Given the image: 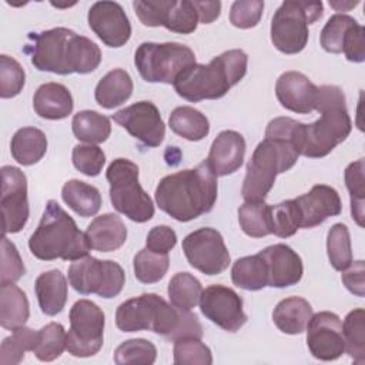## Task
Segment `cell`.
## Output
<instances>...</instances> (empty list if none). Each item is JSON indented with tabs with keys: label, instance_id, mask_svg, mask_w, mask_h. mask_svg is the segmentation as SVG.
<instances>
[{
	"label": "cell",
	"instance_id": "6da1fadb",
	"mask_svg": "<svg viewBox=\"0 0 365 365\" xmlns=\"http://www.w3.org/2000/svg\"><path fill=\"white\" fill-rule=\"evenodd\" d=\"M24 53L31 64L53 74H88L101 63L100 47L67 27H54L40 33H29Z\"/></svg>",
	"mask_w": 365,
	"mask_h": 365
},
{
	"label": "cell",
	"instance_id": "7a4b0ae2",
	"mask_svg": "<svg viewBox=\"0 0 365 365\" xmlns=\"http://www.w3.org/2000/svg\"><path fill=\"white\" fill-rule=\"evenodd\" d=\"M295 120L277 117L265 128V138L255 147L248 164L241 194L245 201H264L277 175L288 171L298 161L291 135Z\"/></svg>",
	"mask_w": 365,
	"mask_h": 365
},
{
	"label": "cell",
	"instance_id": "3957f363",
	"mask_svg": "<svg viewBox=\"0 0 365 365\" xmlns=\"http://www.w3.org/2000/svg\"><path fill=\"white\" fill-rule=\"evenodd\" d=\"M115 325L123 332L153 331L173 342L202 338V327L195 314L180 309L151 292L121 302L115 311Z\"/></svg>",
	"mask_w": 365,
	"mask_h": 365
},
{
	"label": "cell",
	"instance_id": "277c9868",
	"mask_svg": "<svg viewBox=\"0 0 365 365\" xmlns=\"http://www.w3.org/2000/svg\"><path fill=\"white\" fill-rule=\"evenodd\" d=\"M315 110L321 113V117L311 124L295 120L291 135L299 155L308 158L328 155L346 140L352 130L345 94L338 86L325 84L318 87Z\"/></svg>",
	"mask_w": 365,
	"mask_h": 365
},
{
	"label": "cell",
	"instance_id": "5b68a950",
	"mask_svg": "<svg viewBox=\"0 0 365 365\" xmlns=\"http://www.w3.org/2000/svg\"><path fill=\"white\" fill-rule=\"evenodd\" d=\"M218 195L217 175L205 161L160 180L154 198L161 211L188 222L214 208Z\"/></svg>",
	"mask_w": 365,
	"mask_h": 365
},
{
	"label": "cell",
	"instance_id": "8992f818",
	"mask_svg": "<svg viewBox=\"0 0 365 365\" xmlns=\"http://www.w3.org/2000/svg\"><path fill=\"white\" fill-rule=\"evenodd\" d=\"M248 56L241 48H232L214 57L208 64H191L174 81V88L187 101L217 100L238 84L247 74Z\"/></svg>",
	"mask_w": 365,
	"mask_h": 365
},
{
	"label": "cell",
	"instance_id": "52a82bcc",
	"mask_svg": "<svg viewBox=\"0 0 365 365\" xmlns=\"http://www.w3.org/2000/svg\"><path fill=\"white\" fill-rule=\"evenodd\" d=\"M30 252L41 261H76L88 255L90 244L76 221L54 200H48L41 220L29 240Z\"/></svg>",
	"mask_w": 365,
	"mask_h": 365
},
{
	"label": "cell",
	"instance_id": "ba28073f",
	"mask_svg": "<svg viewBox=\"0 0 365 365\" xmlns=\"http://www.w3.org/2000/svg\"><path fill=\"white\" fill-rule=\"evenodd\" d=\"M324 14L322 1H282L271 19V41L284 54H297L308 43V26Z\"/></svg>",
	"mask_w": 365,
	"mask_h": 365
},
{
	"label": "cell",
	"instance_id": "9c48e42d",
	"mask_svg": "<svg viewBox=\"0 0 365 365\" xmlns=\"http://www.w3.org/2000/svg\"><path fill=\"white\" fill-rule=\"evenodd\" d=\"M138 165L127 158L110 163L106 177L110 184L113 207L134 222H147L154 217L155 208L150 195L138 181Z\"/></svg>",
	"mask_w": 365,
	"mask_h": 365
},
{
	"label": "cell",
	"instance_id": "30bf717a",
	"mask_svg": "<svg viewBox=\"0 0 365 365\" xmlns=\"http://www.w3.org/2000/svg\"><path fill=\"white\" fill-rule=\"evenodd\" d=\"M134 64L144 81L174 84L187 67L195 64V54L181 43L144 41L135 50Z\"/></svg>",
	"mask_w": 365,
	"mask_h": 365
},
{
	"label": "cell",
	"instance_id": "8fae6325",
	"mask_svg": "<svg viewBox=\"0 0 365 365\" xmlns=\"http://www.w3.org/2000/svg\"><path fill=\"white\" fill-rule=\"evenodd\" d=\"M68 282L81 295L97 294L110 299L123 291L125 274L115 261L86 255L73 261L68 267Z\"/></svg>",
	"mask_w": 365,
	"mask_h": 365
},
{
	"label": "cell",
	"instance_id": "7c38bea8",
	"mask_svg": "<svg viewBox=\"0 0 365 365\" xmlns=\"http://www.w3.org/2000/svg\"><path fill=\"white\" fill-rule=\"evenodd\" d=\"M70 329L66 335V349L77 358L96 355L104 342L106 317L103 309L90 299H78L70 314Z\"/></svg>",
	"mask_w": 365,
	"mask_h": 365
},
{
	"label": "cell",
	"instance_id": "4fadbf2b",
	"mask_svg": "<svg viewBox=\"0 0 365 365\" xmlns=\"http://www.w3.org/2000/svg\"><path fill=\"white\" fill-rule=\"evenodd\" d=\"M182 251L190 265L205 275H218L231 262L221 232L211 227L190 232L182 240Z\"/></svg>",
	"mask_w": 365,
	"mask_h": 365
},
{
	"label": "cell",
	"instance_id": "5bb4252c",
	"mask_svg": "<svg viewBox=\"0 0 365 365\" xmlns=\"http://www.w3.org/2000/svg\"><path fill=\"white\" fill-rule=\"evenodd\" d=\"M1 215L3 234L20 232L29 220L26 174L13 165L1 167Z\"/></svg>",
	"mask_w": 365,
	"mask_h": 365
},
{
	"label": "cell",
	"instance_id": "9a60e30c",
	"mask_svg": "<svg viewBox=\"0 0 365 365\" xmlns=\"http://www.w3.org/2000/svg\"><path fill=\"white\" fill-rule=\"evenodd\" d=\"M200 309L207 319L228 332H237L248 319L242 309V298L232 288L221 284L202 289Z\"/></svg>",
	"mask_w": 365,
	"mask_h": 365
},
{
	"label": "cell",
	"instance_id": "2e32d148",
	"mask_svg": "<svg viewBox=\"0 0 365 365\" xmlns=\"http://www.w3.org/2000/svg\"><path fill=\"white\" fill-rule=\"evenodd\" d=\"M113 120L145 147H158L165 137V124L160 110L147 100L118 110L113 114Z\"/></svg>",
	"mask_w": 365,
	"mask_h": 365
},
{
	"label": "cell",
	"instance_id": "e0dca14e",
	"mask_svg": "<svg viewBox=\"0 0 365 365\" xmlns=\"http://www.w3.org/2000/svg\"><path fill=\"white\" fill-rule=\"evenodd\" d=\"M307 345L319 361H335L345 352L341 318L329 311L311 315L307 324Z\"/></svg>",
	"mask_w": 365,
	"mask_h": 365
},
{
	"label": "cell",
	"instance_id": "ac0fdd59",
	"mask_svg": "<svg viewBox=\"0 0 365 365\" xmlns=\"http://www.w3.org/2000/svg\"><path fill=\"white\" fill-rule=\"evenodd\" d=\"M88 26L108 47H121L131 37L130 20L117 1H96L87 14Z\"/></svg>",
	"mask_w": 365,
	"mask_h": 365
},
{
	"label": "cell",
	"instance_id": "d6986e66",
	"mask_svg": "<svg viewBox=\"0 0 365 365\" xmlns=\"http://www.w3.org/2000/svg\"><path fill=\"white\" fill-rule=\"evenodd\" d=\"M301 228H314L329 217L339 215L342 202L338 191L327 184H317L308 192L294 198Z\"/></svg>",
	"mask_w": 365,
	"mask_h": 365
},
{
	"label": "cell",
	"instance_id": "ffe728a7",
	"mask_svg": "<svg viewBox=\"0 0 365 365\" xmlns=\"http://www.w3.org/2000/svg\"><path fill=\"white\" fill-rule=\"evenodd\" d=\"M318 87L299 71H285L275 83V96L279 104L297 114H309L315 110Z\"/></svg>",
	"mask_w": 365,
	"mask_h": 365
},
{
	"label": "cell",
	"instance_id": "44dd1931",
	"mask_svg": "<svg viewBox=\"0 0 365 365\" xmlns=\"http://www.w3.org/2000/svg\"><path fill=\"white\" fill-rule=\"evenodd\" d=\"M268 268V285L287 288L301 281L304 265L301 257L285 244H274L258 252Z\"/></svg>",
	"mask_w": 365,
	"mask_h": 365
},
{
	"label": "cell",
	"instance_id": "7402d4cb",
	"mask_svg": "<svg viewBox=\"0 0 365 365\" xmlns=\"http://www.w3.org/2000/svg\"><path fill=\"white\" fill-rule=\"evenodd\" d=\"M245 150V140L238 131L224 130L214 138L205 163L217 177H225L242 165Z\"/></svg>",
	"mask_w": 365,
	"mask_h": 365
},
{
	"label": "cell",
	"instance_id": "603a6c76",
	"mask_svg": "<svg viewBox=\"0 0 365 365\" xmlns=\"http://www.w3.org/2000/svg\"><path fill=\"white\" fill-rule=\"evenodd\" d=\"M86 237L91 250L111 252L124 245L127 228L123 220L113 212L96 217L86 230Z\"/></svg>",
	"mask_w": 365,
	"mask_h": 365
},
{
	"label": "cell",
	"instance_id": "cb8c5ba5",
	"mask_svg": "<svg viewBox=\"0 0 365 365\" xmlns=\"http://www.w3.org/2000/svg\"><path fill=\"white\" fill-rule=\"evenodd\" d=\"M74 103L70 90L60 83H44L33 96L36 114L46 120H63L73 111Z\"/></svg>",
	"mask_w": 365,
	"mask_h": 365
},
{
	"label": "cell",
	"instance_id": "d4e9b609",
	"mask_svg": "<svg viewBox=\"0 0 365 365\" xmlns=\"http://www.w3.org/2000/svg\"><path fill=\"white\" fill-rule=\"evenodd\" d=\"M34 292L43 314L54 317L67 302V279L60 269L41 272L34 282Z\"/></svg>",
	"mask_w": 365,
	"mask_h": 365
},
{
	"label": "cell",
	"instance_id": "484cf974",
	"mask_svg": "<svg viewBox=\"0 0 365 365\" xmlns=\"http://www.w3.org/2000/svg\"><path fill=\"white\" fill-rule=\"evenodd\" d=\"M312 315L311 304L302 297H288L281 299L272 311L275 327L288 335L302 334Z\"/></svg>",
	"mask_w": 365,
	"mask_h": 365
},
{
	"label": "cell",
	"instance_id": "4316f807",
	"mask_svg": "<svg viewBox=\"0 0 365 365\" xmlns=\"http://www.w3.org/2000/svg\"><path fill=\"white\" fill-rule=\"evenodd\" d=\"M131 76L123 68H113L96 86L94 98L103 108L111 110L125 103L133 94Z\"/></svg>",
	"mask_w": 365,
	"mask_h": 365
},
{
	"label": "cell",
	"instance_id": "83f0119b",
	"mask_svg": "<svg viewBox=\"0 0 365 365\" xmlns=\"http://www.w3.org/2000/svg\"><path fill=\"white\" fill-rule=\"evenodd\" d=\"M30 317V305L26 292L14 284L0 285V325L14 331L26 325Z\"/></svg>",
	"mask_w": 365,
	"mask_h": 365
},
{
	"label": "cell",
	"instance_id": "f1b7e54d",
	"mask_svg": "<svg viewBox=\"0 0 365 365\" xmlns=\"http://www.w3.org/2000/svg\"><path fill=\"white\" fill-rule=\"evenodd\" d=\"M47 151V137L36 127L19 128L10 143L11 157L21 165L38 163Z\"/></svg>",
	"mask_w": 365,
	"mask_h": 365
},
{
	"label": "cell",
	"instance_id": "f546056e",
	"mask_svg": "<svg viewBox=\"0 0 365 365\" xmlns=\"http://www.w3.org/2000/svg\"><path fill=\"white\" fill-rule=\"evenodd\" d=\"M61 198L83 218L96 215L101 208V194L98 188L81 180H68L61 188Z\"/></svg>",
	"mask_w": 365,
	"mask_h": 365
},
{
	"label": "cell",
	"instance_id": "4dcf8cb0",
	"mask_svg": "<svg viewBox=\"0 0 365 365\" xmlns=\"http://www.w3.org/2000/svg\"><path fill=\"white\" fill-rule=\"evenodd\" d=\"M232 284L245 291H259L268 285V268L259 254L238 258L231 268Z\"/></svg>",
	"mask_w": 365,
	"mask_h": 365
},
{
	"label": "cell",
	"instance_id": "1f68e13d",
	"mask_svg": "<svg viewBox=\"0 0 365 365\" xmlns=\"http://www.w3.org/2000/svg\"><path fill=\"white\" fill-rule=\"evenodd\" d=\"M170 128L188 141H200L210 133L208 118L194 107H175L168 118Z\"/></svg>",
	"mask_w": 365,
	"mask_h": 365
},
{
	"label": "cell",
	"instance_id": "d6a6232c",
	"mask_svg": "<svg viewBox=\"0 0 365 365\" xmlns=\"http://www.w3.org/2000/svg\"><path fill=\"white\" fill-rule=\"evenodd\" d=\"M71 130L77 140L87 144H100L110 137L111 124L108 117L94 110H83L74 114Z\"/></svg>",
	"mask_w": 365,
	"mask_h": 365
},
{
	"label": "cell",
	"instance_id": "836d02e7",
	"mask_svg": "<svg viewBox=\"0 0 365 365\" xmlns=\"http://www.w3.org/2000/svg\"><path fill=\"white\" fill-rule=\"evenodd\" d=\"M238 222L244 234L262 238L271 232V205L265 201H245L238 208Z\"/></svg>",
	"mask_w": 365,
	"mask_h": 365
},
{
	"label": "cell",
	"instance_id": "e575fe53",
	"mask_svg": "<svg viewBox=\"0 0 365 365\" xmlns=\"http://www.w3.org/2000/svg\"><path fill=\"white\" fill-rule=\"evenodd\" d=\"M168 298L170 302L184 311H191L200 304L202 292L201 282L190 272H177L168 282Z\"/></svg>",
	"mask_w": 365,
	"mask_h": 365
},
{
	"label": "cell",
	"instance_id": "d590c367",
	"mask_svg": "<svg viewBox=\"0 0 365 365\" xmlns=\"http://www.w3.org/2000/svg\"><path fill=\"white\" fill-rule=\"evenodd\" d=\"M342 334L346 354L356 362H365V312L362 308H355L344 319Z\"/></svg>",
	"mask_w": 365,
	"mask_h": 365
},
{
	"label": "cell",
	"instance_id": "8d00e7d4",
	"mask_svg": "<svg viewBox=\"0 0 365 365\" xmlns=\"http://www.w3.org/2000/svg\"><path fill=\"white\" fill-rule=\"evenodd\" d=\"M37 339V331L29 327H20L11 331L10 336H6L0 345V364L17 365L24 359L27 351L34 349Z\"/></svg>",
	"mask_w": 365,
	"mask_h": 365
},
{
	"label": "cell",
	"instance_id": "74e56055",
	"mask_svg": "<svg viewBox=\"0 0 365 365\" xmlns=\"http://www.w3.org/2000/svg\"><path fill=\"white\" fill-rule=\"evenodd\" d=\"M170 267L168 254H157L148 248L140 250L133 259L135 278L143 284H154L164 278Z\"/></svg>",
	"mask_w": 365,
	"mask_h": 365
},
{
	"label": "cell",
	"instance_id": "f35d334b",
	"mask_svg": "<svg viewBox=\"0 0 365 365\" xmlns=\"http://www.w3.org/2000/svg\"><path fill=\"white\" fill-rule=\"evenodd\" d=\"M66 331L58 322H50L37 331V339L34 345V355L38 361L51 362L63 354L66 349Z\"/></svg>",
	"mask_w": 365,
	"mask_h": 365
},
{
	"label": "cell",
	"instance_id": "ab89813d",
	"mask_svg": "<svg viewBox=\"0 0 365 365\" xmlns=\"http://www.w3.org/2000/svg\"><path fill=\"white\" fill-rule=\"evenodd\" d=\"M327 252L328 259L334 269L344 271L352 262L351 235L345 224H334L327 234Z\"/></svg>",
	"mask_w": 365,
	"mask_h": 365
},
{
	"label": "cell",
	"instance_id": "60d3db41",
	"mask_svg": "<svg viewBox=\"0 0 365 365\" xmlns=\"http://www.w3.org/2000/svg\"><path fill=\"white\" fill-rule=\"evenodd\" d=\"M157 348L144 338H134L121 342L114 351L117 365H151L155 362Z\"/></svg>",
	"mask_w": 365,
	"mask_h": 365
},
{
	"label": "cell",
	"instance_id": "b9f144b4",
	"mask_svg": "<svg viewBox=\"0 0 365 365\" xmlns=\"http://www.w3.org/2000/svg\"><path fill=\"white\" fill-rule=\"evenodd\" d=\"M345 185L351 195V215L359 227H364V201H365V177L364 158L351 163L345 168Z\"/></svg>",
	"mask_w": 365,
	"mask_h": 365
},
{
	"label": "cell",
	"instance_id": "7bdbcfd3",
	"mask_svg": "<svg viewBox=\"0 0 365 365\" xmlns=\"http://www.w3.org/2000/svg\"><path fill=\"white\" fill-rule=\"evenodd\" d=\"M200 23L198 11L191 0H171V6L167 11L164 27L173 33L191 34L195 31Z\"/></svg>",
	"mask_w": 365,
	"mask_h": 365
},
{
	"label": "cell",
	"instance_id": "ee69618b",
	"mask_svg": "<svg viewBox=\"0 0 365 365\" xmlns=\"http://www.w3.org/2000/svg\"><path fill=\"white\" fill-rule=\"evenodd\" d=\"M301 228L295 200H285L271 205V232L279 238L292 237Z\"/></svg>",
	"mask_w": 365,
	"mask_h": 365
},
{
	"label": "cell",
	"instance_id": "f6af8a7d",
	"mask_svg": "<svg viewBox=\"0 0 365 365\" xmlns=\"http://www.w3.org/2000/svg\"><path fill=\"white\" fill-rule=\"evenodd\" d=\"M175 365H211V349L201 338H182L174 342L173 348Z\"/></svg>",
	"mask_w": 365,
	"mask_h": 365
},
{
	"label": "cell",
	"instance_id": "bcb514c9",
	"mask_svg": "<svg viewBox=\"0 0 365 365\" xmlns=\"http://www.w3.org/2000/svg\"><path fill=\"white\" fill-rule=\"evenodd\" d=\"M356 20L348 14L336 13L328 19L325 26L321 30L319 43L322 48L328 53H342V44L346 31L352 24H355Z\"/></svg>",
	"mask_w": 365,
	"mask_h": 365
},
{
	"label": "cell",
	"instance_id": "7dc6e473",
	"mask_svg": "<svg viewBox=\"0 0 365 365\" xmlns=\"http://www.w3.org/2000/svg\"><path fill=\"white\" fill-rule=\"evenodd\" d=\"M26 83V73L21 64L7 56H0V97L11 98L20 94Z\"/></svg>",
	"mask_w": 365,
	"mask_h": 365
},
{
	"label": "cell",
	"instance_id": "c3c4849f",
	"mask_svg": "<svg viewBox=\"0 0 365 365\" xmlns=\"http://www.w3.org/2000/svg\"><path fill=\"white\" fill-rule=\"evenodd\" d=\"M73 165L87 177H96L106 164L104 151L96 144H77L71 153Z\"/></svg>",
	"mask_w": 365,
	"mask_h": 365
},
{
	"label": "cell",
	"instance_id": "681fc988",
	"mask_svg": "<svg viewBox=\"0 0 365 365\" xmlns=\"http://www.w3.org/2000/svg\"><path fill=\"white\" fill-rule=\"evenodd\" d=\"M26 274V267L17 247L6 235L1 238V271L0 285L14 284Z\"/></svg>",
	"mask_w": 365,
	"mask_h": 365
},
{
	"label": "cell",
	"instance_id": "f907efd6",
	"mask_svg": "<svg viewBox=\"0 0 365 365\" xmlns=\"http://www.w3.org/2000/svg\"><path fill=\"white\" fill-rule=\"evenodd\" d=\"M264 11V1L261 0H237L230 9V21L238 29L255 27Z\"/></svg>",
	"mask_w": 365,
	"mask_h": 365
},
{
	"label": "cell",
	"instance_id": "816d5d0a",
	"mask_svg": "<svg viewBox=\"0 0 365 365\" xmlns=\"http://www.w3.org/2000/svg\"><path fill=\"white\" fill-rule=\"evenodd\" d=\"M171 0H135L133 1L134 11L140 21L147 27L164 26Z\"/></svg>",
	"mask_w": 365,
	"mask_h": 365
},
{
	"label": "cell",
	"instance_id": "f5cc1de1",
	"mask_svg": "<svg viewBox=\"0 0 365 365\" xmlns=\"http://www.w3.org/2000/svg\"><path fill=\"white\" fill-rule=\"evenodd\" d=\"M342 53L352 63H362L365 60V29L358 21L346 31Z\"/></svg>",
	"mask_w": 365,
	"mask_h": 365
},
{
	"label": "cell",
	"instance_id": "db71d44e",
	"mask_svg": "<svg viewBox=\"0 0 365 365\" xmlns=\"http://www.w3.org/2000/svg\"><path fill=\"white\" fill-rule=\"evenodd\" d=\"M177 244V234L168 225L153 227L145 240V248L157 254H168Z\"/></svg>",
	"mask_w": 365,
	"mask_h": 365
},
{
	"label": "cell",
	"instance_id": "11a10c76",
	"mask_svg": "<svg viewBox=\"0 0 365 365\" xmlns=\"http://www.w3.org/2000/svg\"><path fill=\"white\" fill-rule=\"evenodd\" d=\"M364 277H365V264L362 259H358V261H352L351 265L342 271L341 279L351 294L359 298H364L365 295Z\"/></svg>",
	"mask_w": 365,
	"mask_h": 365
},
{
	"label": "cell",
	"instance_id": "9f6ffc18",
	"mask_svg": "<svg viewBox=\"0 0 365 365\" xmlns=\"http://www.w3.org/2000/svg\"><path fill=\"white\" fill-rule=\"evenodd\" d=\"M194 6L198 11L200 23L202 24H210L214 20L220 17L221 13V1H200V0H192Z\"/></svg>",
	"mask_w": 365,
	"mask_h": 365
},
{
	"label": "cell",
	"instance_id": "6f0895ef",
	"mask_svg": "<svg viewBox=\"0 0 365 365\" xmlns=\"http://www.w3.org/2000/svg\"><path fill=\"white\" fill-rule=\"evenodd\" d=\"M358 4H359V1H331L329 0V6L334 7L336 11H346Z\"/></svg>",
	"mask_w": 365,
	"mask_h": 365
}]
</instances>
